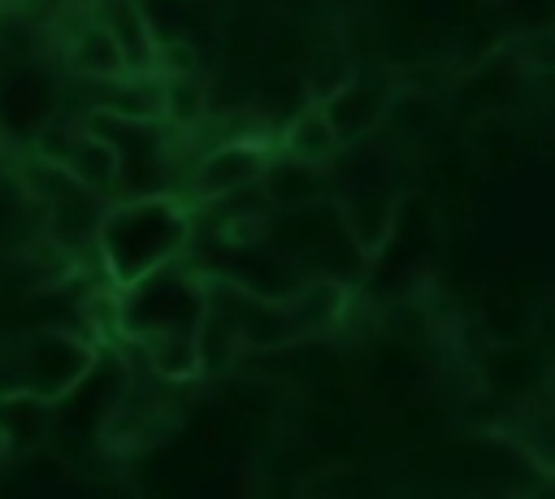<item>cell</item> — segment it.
I'll use <instances>...</instances> for the list:
<instances>
[{
  "instance_id": "8fae6325",
  "label": "cell",
  "mask_w": 555,
  "mask_h": 499,
  "mask_svg": "<svg viewBox=\"0 0 555 499\" xmlns=\"http://www.w3.org/2000/svg\"><path fill=\"white\" fill-rule=\"evenodd\" d=\"M0 9H4V0H0Z\"/></svg>"
},
{
  "instance_id": "5b68a950",
  "label": "cell",
  "mask_w": 555,
  "mask_h": 499,
  "mask_svg": "<svg viewBox=\"0 0 555 499\" xmlns=\"http://www.w3.org/2000/svg\"><path fill=\"white\" fill-rule=\"evenodd\" d=\"M343 143L347 139L338 135V126H334V117H330V108L321 100H308L304 108H295L286 117L282 135H278V148L282 152H291L299 161H312V165H325V169L343 152Z\"/></svg>"
},
{
  "instance_id": "52a82bcc",
  "label": "cell",
  "mask_w": 555,
  "mask_h": 499,
  "mask_svg": "<svg viewBox=\"0 0 555 499\" xmlns=\"http://www.w3.org/2000/svg\"><path fill=\"white\" fill-rule=\"evenodd\" d=\"M65 165H69V174L82 187H91L100 195H113L117 182H121V152H117V143L108 135H100L95 126H87V121L74 126V143H69Z\"/></svg>"
},
{
  "instance_id": "8992f818",
  "label": "cell",
  "mask_w": 555,
  "mask_h": 499,
  "mask_svg": "<svg viewBox=\"0 0 555 499\" xmlns=\"http://www.w3.org/2000/svg\"><path fill=\"white\" fill-rule=\"evenodd\" d=\"M264 195L278 204V208H308V204H321L330 195V178H325V165H312V161H299L291 152H273L269 156V169L260 178Z\"/></svg>"
},
{
  "instance_id": "7a4b0ae2",
  "label": "cell",
  "mask_w": 555,
  "mask_h": 499,
  "mask_svg": "<svg viewBox=\"0 0 555 499\" xmlns=\"http://www.w3.org/2000/svg\"><path fill=\"white\" fill-rule=\"evenodd\" d=\"M95 347L69 330H30L0 338V399H35L61 404L91 369Z\"/></svg>"
},
{
  "instance_id": "30bf717a",
  "label": "cell",
  "mask_w": 555,
  "mask_h": 499,
  "mask_svg": "<svg viewBox=\"0 0 555 499\" xmlns=\"http://www.w3.org/2000/svg\"><path fill=\"white\" fill-rule=\"evenodd\" d=\"M156 74H199L195 39H156Z\"/></svg>"
},
{
  "instance_id": "9c48e42d",
  "label": "cell",
  "mask_w": 555,
  "mask_h": 499,
  "mask_svg": "<svg viewBox=\"0 0 555 499\" xmlns=\"http://www.w3.org/2000/svg\"><path fill=\"white\" fill-rule=\"evenodd\" d=\"M208 117V91L195 74H165V121L173 130H191Z\"/></svg>"
},
{
  "instance_id": "3957f363",
  "label": "cell",
  "mask_w": 555,
  "mask_h": 499,
  "mask_svg": "<svg viewBox=\"0 0 555 499\" xmlns=\"http://www.w3.org/2000/svg\"><path fill=\"white\" fill-rule=\"evenodd\" d=\"M269 139L264 135H234V139H221L217 148H208L195 169H191V195L199 204H212L221 195H234V191H247L264 178L269 169Z\"/></svg>"
},
{
  "instance_id": "6da1fadb",
  "label": "cell",
  "mask_w": 555,
  "mask_h": 499,
  "mask_svg": "<svg viewBox=\"0 0 555 499\" xmlns=\"http://www.w3.org/2000/svg\"><path fill=\"white\" fill-rule=\"evenodd\" d=\"M186 234H191V213L182 200L165 191H139L104 213L95 247L104 256L108 282L130 286L165 269L169 260H178V252L186 247Z\"/></svg>"
},
{
  "instance_id": "277c9868",
  "label": "cell",
  "mask_w": 555,
  "mask_h": 499,
  "mask_svg": "<svg viewBox=\"0 0 555 499\" xmlns=\"http://www.w3.org/2000/svg\"><path fill=\"white\" fill-rule=\"evenodd\" d=\"M282 312H286L291 338L325 334L347 312V286L338 278H312V282H304V286H295V291L282 295Z\"/></svg>"
},
{
  "instance_id": "ba28073f",
  "label": "cell",
  "mask_w": 555,
  "mask_h": 499,
  "mask_svg": "<svg viewBox=\"0 0 555 499\" xmlns=\"http://www.w3.org/2000/svg\"><path fill=\"white\" fill-rule=\"evenodd\" d=\"M69 69L87 82H100V78H121L130 74V61H126V48L117 43V35L95 17L87 22L74 39H69Z\"/></svg>"
}]
</instances>
